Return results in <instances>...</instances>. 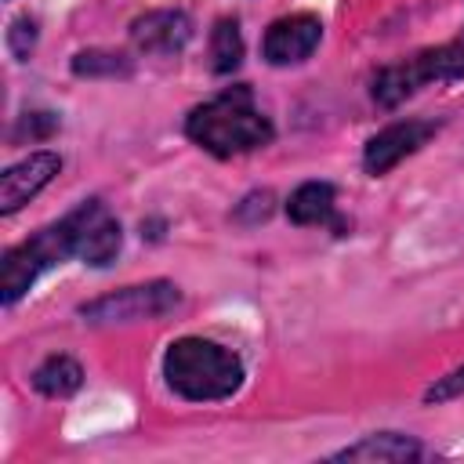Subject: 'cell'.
<instances>
[{"label": "cell", "mask_w": 464, "mask_h": 464, "mask_svg": "<svg viewBox=\"0 0 464 464\" xmlns=\"http://www.w3.org/2000/svg\"><path fill=\"white\" fill-rule=\"evenodd\" d=\"M185 134L218 160H232L254 149H265L276 138L272 120L254 105V91L246 83L221 91L218 98L196 105L185 116Z\"/></svg>", "instance_id": "cell-1"}, {"label": "cell", "mask_w": 464, "mask_h": 464, "mask_svg": "<svg viewBox=\"0 0 464 464\" xmlns=\"http://www.w3.org/2000/svg\"><path fill=\"white\" fill-rule=\"evenodd\" d=\"M163 377L170 392L188 402L228 399L243 384V362L232 348L207 337H178L163 355Z\"/></svg>", "instance_id": "cell-2"}, {"label": "cell", "mask_w": 464, "mask_h": 464, "mask_svg": "<svg viewBox=\"0 0 464 464\" xmlns=\"http://www.w3.org/2000/svg\"><path fill=\"white\" fill-rule=\"evenodd\" d=\"M460 76H464V36L377 69L370 94L381 109H395L399 102H406L424 83H446V80H460Z\"/></svg>", "instance_id": "cell-3"}, {"label": "cell", "mask_w": 464, "mask_h": 464, "mask_svg": "<svg viewBox=\"0 0 464 464\" xmlns=\"http://www.w3.org/2000/svg\"><path fill=\"white\" fill-rule=\"evenodd\" d=\"M76 257V246H72V232H69V221H54L40 232H33L25 243L11 246L4 254V265H0V301L4 304H14L36 279L40 272L62 265Z\"/></svg>", "instance_id": "cell-4"}, {"label": "cell", "mask_w": 464, "mask_h": 464, "mask_svg": "<svg viewBox=\"0 0 464 464\" xmlns=\"http://www.w3.org/2000/svg\"><path fill=\"white\" fill-rule=\"evenodd\" d=\"M181 304V290L170 279H149L138 286H120L105 297L80 304V315L94 326L109 323H134V319H160Z\"/></svg>", "instance_id": "cell-5"}, {"label": "cell", "mask_w": 464, "mask_h": 464, "mask_svg": "<svg viewBox=\"0 0 464 464\" xmlns=\"http://www.w3.org/2000/svg\"><path fill=\"white\" fill-rule=\"evenodd\" d=\"M65 221H69V232H72L76 257L83 265L105 268L109 261H116V254L123 246V228L102 199H83L76 210L65 214Z\"/></svg>", "instance_id": "cell-6"}, {"label": "cell", "mask_w": 464, "mask_h": 464, "mask_svg": "<svg viewBox=\"0 0 464 464\" xmlns=\"http://www.w3.org/2000/svg\"><path fill=\"white\" fill-rule=\"evenodd\" d=\"M439 130V123H431V120H395V123H388L384 130H377L370 141H366V149H362V167H366V174H373V178H381V174H388L395 163H402L406 156H413L420 145H428V138Z\"/></svg>", "instance_id": "cell-7"}, {"label": "cell", "mask_w": 464, "mask_h": 464, "mask_svg": "<svg viewBox=\"0 0 464 464\" xmlns=\"http://www.w3.org/2000/svg\"><path fill=\"white\" fill-rule=\"evenodd\" d=\"M319 40H323V22L308 11H297V14L276 18L265 29L261 54L268 65H297L319 47Z\"/></svg>", "instance_id": "cell-8"}, {"label": "cell", "mask_w": 464, "mask_h": 464, "mask_svg": "<svg viewBox=\"0 0 464 464\" xmlns=\"http://www.w3.org/2000/svg\"><path fill=\"white\" fill-rule=\"evenodd\" d=\"M62 170V156L51 149L29 152L25 160L11 163L0 174V214H14L22 203H29L44 185L54 181V174Z\"/></svg>", "instance_id": "cell-9"}, {"label": "cell", "mask_w": 464, "mask_h": 464, "mask_svg": "<svg viewBox=\"0 0 464 464\" xmlns=\"http://www.w3.org/2000/svg\"><path fill=\"white\" fill-rule=\"evenodd\" d=\"M188 36H192V22L185 11H149L130 25V40L145 54H174L188 44Z\"/></svg>", "instance_id": "cell-10"}, {"label": "cell", "mask_w": 464, "mask_h": 464, "mask_svg": "<svg viewBox=\"0 0 464 464\" xmlns=\"http://www.w3.org/2000/svg\"><path fill=\"white\" fill-rule=\"evenodd\" d=\"M286 218L294 225H330L344 232V218L337 214V188L330 181H304L286 199Z\"/></svg>", "instance_id": "cell-11"}, {"label": "cell", "mask_w": 464, "mask_h": 464, "mask_svg": "<svg viewBox=\"0 0 464 464\" xmlns=\"http://www.w3.org/2000/svg\"><path fill=\"white\" fill-rule=\"evenodd\" d=\"M424 450L413 435H399V431H377L359 439L355 446H344L334 453V460H381V464H399V460H417Z\"/></svg>", "instance_id": "cell-12"}, {"label": "cell", "mask_w": 464, "mask_h": 464, "mask_svg": "<svg viewBox=\"0 0 464 464\" xmlns=\"http://www.w3.org/2000/svg\"><path fill=\"white\" fill-rule=\"evenodd\" d=\"M80 384H83V370H80V362L69 359V355H47V359L33 370V388H36L40 395H47V399H65V395H72Z\"/></svg>", "instance_id": "cell-13"}, {"label": "cell", "mask_w": 464, "mask_h": 464, "mask_svg": "<svg viewBox=\"0 0 464 464\" xmlns=\"http://www.w3.org/2000/svg\"><path fill=\"white\" fill-rule=\"evenodd\" d=\"M243 62V36H239V22L236 18H218L214 33H210V69L218 76L232 72Z\"/></svg>", "instance_id": "cell-14"}, {"label": "cell", "mask_w": 464, "mask_h": 464, "mask_svg": "<svg viewBox=\"0 0 464 464\" xmlns=\"http://www.w3.org/2000/svg\"><path fill=\"white\" fill-rule=\"evenodd\" d=\"M72 72L76 76H127L130 58L120 51H80L72 58Z\"/></svg>", "instance_id": "cell-15"}, {"label": "cell", "mask_w": 464, "mask_h": 464, "mask_svg": "<svg viewBox=\"0 0 464 464\" xmlns=\"http://www.w3.org/2000/svg\"><path fill=\"white\" fill-rule=\"evenodd\" d=\"M464 395V366L450 370L446 377H439L428 392H424V402H450V399H460Z\"/></svg>", "instance_id": "cell-16"}, {"label": "cell", "mask_w": 464, "mask_h": 464, "mask_svg": "<svg viewBox=\"0 0 464 464\" xmlns=\"http://www.w3.org/2000/svg\"><path fill=\"white\" fill-rule=\"evenodd\" d=\"M33 44H36V22H33V18H18V22L11 25V33H7L11 54H14V58H29Z\"/></svg>", "instance_id": "cell-17"}, {"label": "cell", "mask_w": 464, "mask_h": 464, "mask_svg": "<svg viewBox=\"0 0 464 464\" xmlns=\"http://www.w3.org/2000/svg\"><path fill=\"white\" fill-rule=\"evenodd\" d=\"M460 36H464V33H460Z\"/></svg>", "instance_id": "cell-18"}]
</instances>
